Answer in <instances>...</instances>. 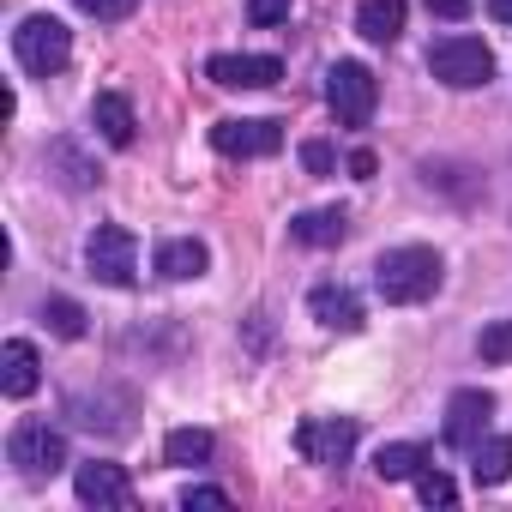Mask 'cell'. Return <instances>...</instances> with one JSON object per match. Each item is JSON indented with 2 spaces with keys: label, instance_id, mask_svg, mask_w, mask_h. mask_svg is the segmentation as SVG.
Masks as SVG:
<instances>
[{
  "label": "cell",
  "instance_id": "cell-1",
  "mask_svg": "<svg viewBox=\"0 0 512 512\" xmlns=\"http://www.w3.org/2000/svg\"><path fill=\"white\" fill-rule=\"evenodd\" d=\"M374 290H380V302H392V308L428 302V296L440 290V253H434V247H392V253H380Z\"/></svg>",
  "mask_w": 512,
  "mask_h": 512
},
{
  "label": "cell",
  "instance_id": "cell-2",
  "mask_svg": "<svg viewBox=\"0 0 512 512\" xmlns=\"http://www.w3.org/2000/svg\"><path fill=\"white\" fill-rule=\"evenodd\" d=\"M13 55H19L25 73L49 79V73H61V67L73 61V31H67L55 13H31V19L13 31Z\"/></svg>",
  "mask_w": 512,
  "mask_h": 512
},
{
  "label": "cell",
  "instance_id": "cell-3",
  "mask_svg": "<svg viewBox=\"0 0 512 512\" xmlns=\"http://www.w3.org/2000/svg\"><path fill=\"white\" fill-rule=\"evenodd\" d=\"M428 73L452 91H476V85L494 79V55L482 49V37H440L428 49Z\"/></svg>",
  "mask_w": 512,
  "mask_h": 512
},
{
  "label": "cell",
  "instance_id": "cell-4",
  "mask_svg": "<svg viewBox=\"0 0 512 512\" xmlns=\"http://www.w3.org/2000/svg\"><path fill=\"white\" fill-rule=\"evenodd\" d=\"M326 103L344 127H368L374 121V103H380V79L362 67V61H338L326 73Z\"/></svg>",
  "mask_w": 512,
  "mask_h": 512
},
{
  "label": "cell",
  "instance_id": "cell-5",
  "mask_svg": "<svg viewBox=\"0 0 512 512\" xmlns=\"http://www.w3.org/2000/svg\"><path fill=\"white\" fill-rule=\"evenodd\" d=\"M85 266H91V278H97V284L127 290V284H133V272H139V241H133V229L103 223V229L85 241Z\"/></svg>",
  "mask_w": 512,
  "mask_h": 512
},
{
  "label": "cell",
  "instance_id": "cell-6",
  "mask_svg": "<svg viewBox=\"0 0 512 512\" xmlns=\"http://www.w3.org/2000/svg\"><path fill=\"white\" fill-rule=\"evenodd\" d=\"M7 458H13L31 482H43V476H55V470L67 464V440H61V428H49V422H19L13 440H7Z\"/></svg>",
  "mask_w": 512,
  "mask_h": 512
},
{
  "label": "cell",
  "instance_id": "cell-7",
  "mask_svg": "<svg viewBox=\"0 0 512 512\" xmlns=\"http://www.w3.org/2000/svg\"><path fill=\"white\" fill-rule=\"evenodd\" d=\"M296 452L308 464H344L356 452V422L350 416H308L296 428Z\"/></svg>",
  "mask_w": 512,
  "mask_h": 512
},
{
  "label": "cell",
  "instance_id": "cell-8",
  "mask_svg": "<svg viewBox=\"0 0 512 512\" xmlns=\"http://www.w3.org/2000/svg\"><path fill=\"white\" fill-rule=\"evenodd\" d=\"M205 79L223 85V91H266V85L284 79V61L278 55H211Z\"/></svg>",
  "mask_w": 512,
  "mask_h": 512
},
{
  "label": "cell",
  "instance_id": "cell-9",
  "mask_svg": "<svg viewBox=\"0 0 512 512\" xmlns=\"http://www.w3.org/2000/svg\"><path fill=\"white\" fill-rule=\"evenodd\" d=\"M488 416H494V398L482 392V386H464V392H452V404H446V446H476L482 434H488Z\"/></svg>",
  "mask_w": 512,
  "mask_h": 512
},
{
  "label": "cell",
  "instance_id": "cell-10",
  "mask_svg": "<svg viewBox=\"0 0 512 512\" xmlns=\"http://www.w3.org/2000/svg\"><path fill=\"white\" fill-rule=\"evenodd\" d=\"M211 145L223 157H272L284 145V127L278 121H217L211 127Z\"/></svg>",
  "mask_w": 512,
  "mask_h": 512
},
{
  "label": "cell",
  "instance_id": "cell-11",
  "mask_svg": "<svg viewBox=\"0 0 512 512\" xmlns=\"http://www.w3.org/2000/svg\"><path fill=\"white\" fill-rule=\"evenodd\" d=\"M73 488H79L85 506H133V482H127V470L109 464V458L79 464V470H73Z\"/></svg>",
  "mask_w": 512,
  "mask_h": 512
},
{
  "label": "cell",
  "instance_id": "cell-12",
  "mask_svg": "<svg viewBox=\"0 0 512 512\" xmlns=\"http://www.w3.org/2000/svg\"><path fill=\"white\" fill-rule=\"evenodd\" d=\"M43 380V362H37V344L13 338V344H0V392L7 398H31Z\"/></svg>",
  "mask_w": 512,
  "mask_h": 512
},
{
  "label": "cell",
  "instance_id": "cell-13",
  "mask_svg": "<svg viewBox=\"0 0 512 512\" xmlns=\"http://www.w3.org/2000/svg\"><path fill=\"white\" fill-rule=\"evenodd\" d=\"M91 127H97V133H103V145H115V151H127V145H133V133H139L133 103H127L121 91H103V97L91 103Z\"/></svg>",
  "mask_w": 512,
  "mask_h": 512
},
{
  "label": "cell",
  "instance_id": "cell-14",
  "mask_svg": "<svg viewBox=\"0 0 512 512\" xmlns=\"http://www.w3.org/2000/svg\"><path fill=\"white\" fill-rule=\"evenodd\" d=\"M308 308H314V320H320L326 332H362V302H356L344 284H320V290L308 296Z\"/></svg>",
  "mask_w": 512,
  "mask_h": 512
},
{
  "label": "cell",
  "instance_id": "cell-15",
  "mask_svg": "<svg viewBox=\"0 0 512 512\" xmlns=\"http://www.w3.org/2000/svg\"><path fill=\"white\" fill-rule=\"evenodd\" d=\"M205 266H211V253H205V241H193V235H175V241L157 247V272H163L169 284L205 278Z\"/></svg>",
  "mask_w": 512,
  "mask_h": 512
},
{
  "label": "cell",
  "instance_id": "cell-16",
  "mask_svg": "<svg viewBox=\"0 0 512 512\" xmlns=\"http://www.w3.org/2000/svg\"><path fill=\"white\" fill-rule=\"evenodd\" d=\"M470 476H476L482 488L506 482V476H512V434H482V440L470 446Z\"/></svg>",
  "mask_w": 512,
  "mask_h": 512
},
{
  "label": "cell",
  "instance_id": "cell-17",
  "mask_svg": "<svg viewBox=\"0 0 512 512\" xmlns=\"http://www.w3.org/2000/svg\"><path fill=\"white\" fill-rule=\"evenodd\" d=\"M356 31L368 43H398L404 37V0H362V7H356Z\"/></svg>",
  "mask_w": 512,
  "mask_h": 512
},
{
  "label": "cell",
  "instance_id": "cell-18",
  "mask_svg": "<svg viewBox=\"0 0 512 512\" xmlns=\"http://www.w3.org/2000/svg\"><path fill=\"white\" fill-rule=\"evenodd\" d=\"M290 235H296L302 247H338V241L350 235V217H344L338 205H326V211H302V217L290 223Z\"/></svg>",
  "mask_w": 512,
  "mask_h": 512
},
{
  "label": "cell",
  "instance_id": "cell-19",
  "mask_svg": "<svg viewBox=\"0 0 512 512\" xmlns=\"http://www.w3.org/2000/svg\"><path fill=\"white\" fill-rule=\"evenodd\" d=\"M422 464H428V452H422L416 440H392V446L374 452V476H380V482H410Z\"/></svg>",
  "mask_w": 512,
  "mask_h": 512
},
{
  "label": "cell",
  "instance_id": "cell-20",
  "mask_svg": "<svg viewBox=\"0 0 512 512\" xmlns=\"http://www.w3.org/2000/svg\"><path fill=\"white\" fill-rule=\"evenodd\" d=\"M211 452H217V440H211L205 428H175V434L163 440V458H169V464H205Z\"/></svg>",
  "mask_w": 512,
  "mask_h": 512
},
{
  "label": "cell",
  "instance_id": "cell-21",
  "mask_svg": "<svg viewBox=\"0 0 512 512\" xmlns=\"http://www.w3.org/2000/svg\"><path fill=\"white\" fill-rule=\"evenodd\" d=\"M43 320H49L55 338H85V308L67 302V296H49V302H43Z\"/></svg>",
  "mask_w": 512,
  "mask_h": 512
},
{
  "label": "cell",
  "instance_id": "cell-22",
  "mask_svg": "<svg viewBox=\"0 0 512 512\" xmlns=\"http://www.w3.org/2000/svg\"><path fill=\"white\" fill-rule=\"evenodd\" d=\"M416 494H422V506H452L458 500V488H452L446 470H416Z\"/></svg>",
  "mask_w": 512,
  "mask_h": 512
},
{
  "label": "cell",
  "instance_id": "cell-23",
  "mask_svg": "<svg viewBox=\"0 0 512 512\" xmlns=\"http://www.w3.org/2000/svg\"><path fill=\"white\" fill-rule=\"evenodd\" d=\"M476 350H482V362H512V320H494V326H482Z\"/></svg>",
  "mask_w": 512,
  "mask_h": 512
},
{
  "label": "cell",
  "instance_id": "cell-24",
  "mask_svg": "<svg viewBox=\"0 0 512 512\" xmlns=\"http://www.w3.org/2000/svg\"><path fill=\"white\" fill-rule=\"evenodd\" d=\"M49 163H61V169H67V175H61L67 187H91V181H97V169H91V163H79V151H73V145H55V151H49Z\"/></svg>",
  "mask_w": 512,
  "mask_h": 512
},
{
  "label": "cell",
  "instance_id": "cell-25",
  "mask_svg": "<svg viewBox=\"0 0 512 512\" xmlns=\"http://www.w3.org/2000/svg\"><path fill=\"white\" fill-rule=\"evenodd\" d=\"M247 19L260 25V31H272V25L290 19V0H247Z\"/></svg>",
  "mask_w": 512,
  "mask_h": 512
},
{
  "label": "cell",
  "instance_id": "cell-26",
  "mask_svg": "<svg viewBox=\"0 0 512 512\" xmlns=\"http://www.w3.org/2000/svg\"><path fill=\"white\" fill-rule=\"evenodd\" d=\"M302 163H308V175H332V169H338V157H332L326 139H308V145H302Z\"/></svg>",
  "mask_w": 512,
  "mask_h": 512
},
{
  "label": "cell",
  "instance_id": "cell-27",
  "mask_svg": "<svg viewBox=\"0 0 512 512\" xmlns=\"http://www.w3.org/2000/svg\"><path fill=\"white\" fill-rule=\"evenodd\" d=\"M79 7H85L91 19H109V25H115V19H127V13L139 7V0H79Z\"/></svg>",
  "mask_w": 512,
  "mask_h": 512
},
{
  "label": "cell",
  "instance_id": "cell-28",
  "mask_svg": "<svg viewBox=\"0 0 512 512\" xmlns=\"http://www.w3.org/2000/svg\"><path fill=\"white\" fill-rule=\"evenodd\" d=\"M181 506H187V512H193V506H229V494H223V488H187Z\"/></svg>",
  "mask_w": 512,
  "mask_h": 512
},
{
  "label": "cell",
  "instance_id": "cell-29",
  "mask_svg": "<svg viewBox=\"0 0 512 512\" xmlns=\"http://www.w3.org/2000/svg\"><path fill=\"white\" fill-rule=\"evenodd\" d=\"M428 13H440V19H464V13H470V0H428Z\"/></svg>",
  "mask_w": 512,
  "mask_h": 512
},
{
  "label": "cell",
  "instance_id": "cell-30",
  "mask_svg": "<svg viewBox=\"0 0 512 512\" xmlns=\"http://www.w3.org/2000/svg\"><path fill=\"white\" fill-rule=\"evenodd\" d=\"M488 13H494L500 25H512V0H488Z\"/></svg>",
  "mask_w": 512,
  "mask_h": 512
}]
</instances>
